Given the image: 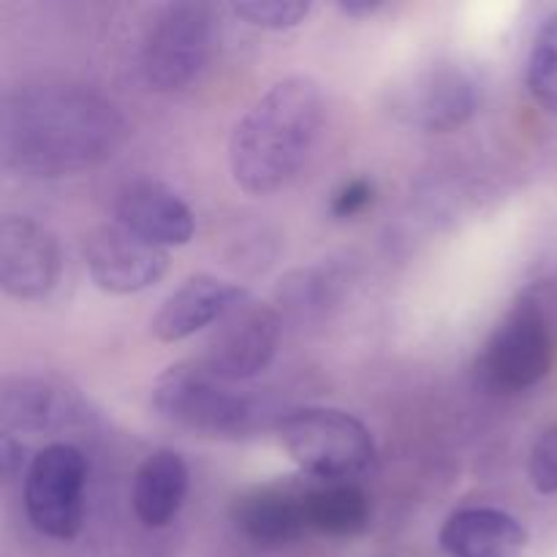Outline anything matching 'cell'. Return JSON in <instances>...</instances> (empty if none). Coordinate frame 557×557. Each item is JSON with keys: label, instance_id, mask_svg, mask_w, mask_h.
Instances as JSON below:
<instances>
[{"label": "cell", "instance_id": "6da1fadb", "mask_svg": "<svg viewBox=\"0 0 557 557\" xmlns=\"http://www.w3.org/2000/svg\"><path fill=\"white\" fill-rule=\"evenodd\" d=\"M123 120L82 87H30L5 101L0 147L5 169L30 177L82 172L114 152Z\"/></svg>", "mask_w": 557, "mask_h": 557}, {"label": "cell", "instance_id": "7a4b0ae2", "mask_svg": "<svg viewBox=\"0 0 557 557\" xmlns=\"http://www.w3.org/2000/svg\"><path fill=\"white\" fill-rule=\"evenodd\" d=\"M324 123V92L313 76L275 82L239 117L228 139V169L245 194L286 188L308 161Z\"/></svg>", "mask_w": 557, "mask_h": 557}, {"label": "cell", "instance_id": "3957f363", "mask_svg": "<svg viewBox=\"0 0 557 557\" xmlns=\"http://www.w3.org/2000/svg\"><path fill=\"white\" fill-rule=\"evenodd\" d=\"M152 406L169 422L201 435H245L259 422L261 406L234 384L194 362L172 364L152 386Z\"/></svg>", "mask_w": 557, "mask_h": 557}, {"label": "cell", "instance_id": "277c9868", "mask_svg": "<svg viewBox=\"0 0 557 557\" xmlns=\"http://www.w3.org/2000/svg\"><path fill=\"white\" fill-rule=\"evenodd\" d=\"M283 449L321 482H348L373 466L375 444L364 422L341 408H297L277 424Z\"/></svg>", "mask_w": 557, "mask_h": 557}, {"label": "cell", "instance_id": "5b68a950", "mask_svg": "<svg viewBox=\"0 0 557 557\" xmlns=\"http://www.w3.org/2000/svg\"><path fill=\"white\" fill-rule=\"evenodd\" d=\"M553 351L547 315L533 299H522L484 343L476 359V379L495 395H517L547 379Z\"/></svg>", "mask_w": 557, "mask_h": 557}, {"label": "cell", "instance_id": "8992f818", "mask_svg": "<svg viewBox=\"0 0 557 557\" xmlns=\"http://www.w3.org/2000/svg\"><path fill=\"white\" fill-rule=\"evenodd\" d=\"M87 462L76 446L49 444L25 471V511L30 525L54 542H71L85 522Z\"/></svg>", "mask_w": 557, "mask_h": 557}, {"label": "cell", "instance_id": "52a82bcc", "mask_svg": "<svg viewBox=\"0 0 557 557\" xmlns=\"http://www.w3.org/2000/svg\"><path fill=\"white\" fill-rule=\"evenodd\" d=\"M479 90L455 60H435L389 87V112L400 123L428 134H451L473 117Z\"/></svg>", "mask_w": 557, "mask_h": 557}, {"label": "cell", "instance_id": "ba28073f", "mask_svg": "<svg viewBox=\"0 0 557 557\" xmlns=\"http://www.w3.org/2000/svg\"><path fill=\"white\" fill-rule=\"evenodd\" d=\"M210 41L212 20L205 5H166L141 41V76L158 92L183 90L207 65Z\"/></svg>", "mask_w": 557, "mask_h": 557}, {"label": "cell", "instance_id": "9c48e42d", "mask_svg": "<svg viewBox=\"0 0 557 557\" xmlns=\"http://www.w3.org/2000/svg\"><path fill=\"white\" fill-rule=\"evenodd\" d=\"M277 346L281 315L270 305H256L248 299L218 324L201 364L228 384H243L270 368Z\"/></svg>", "mask_w": 557, "mask_h": 557}, {"label": "cell", "instance_id": "30bf717a", "mask_svg": "<svg viewBox=\"0 0 557 557\" xmlns=\"http://www.w3.org/2000/svg\"><path fill=\"white\" fill-rule=\"evenodd\" d=\"M85 264L92 283L114 297L147 292L169 270L166 248L147 243L131 228L112 223L87 237Z\"/></svg>", "mask_w": 557, "mask_h": 557}, {"label": "cell", "instance_id": "8fae6325", "mask_svg": "<svg viewBox=\"0 0 557 557\" xmlns=\"http://www.w3.org/2000/svg\"><path fill=\"white\" fill-rule=\"evenodd\" d=\"M60 245L47 226L25 215L0 221V286L9 297L44 299L60 281Z\"/></svg>", "mask_w": 557, "mask_h": 557}, {"label": "cell", "instance_id": "7c38bea8", "mask_svg": "<svg viewBox=\"0 0 557 557\" xmlns=\"http://www.w3.org/2000/svg\"><path fill=\"white\" fill-rule=\"evenodd\" d=\"M248 292L215 275H194L163 299L152 319V335L161 343H180L210 324H221L234 308L248 302Z\"/></svg>", "mask_w": 557, "mask_h": 557}, {"label": "cell", "instance_id": "4fadbf2b", "mask_svg": "<svg viewBox=\"0 0 557 557\" xmlns=\"http://www.w3.org/2000/svg\"><path fill=\"white\" fill-rule=\"evenodd\" d=\"M117 223L158 248L188 245L196 232L190 207L158 180H134L120 190Z\"/></svg>", "mask_w": 557, "mask_h": 557}, {"label": "cell", "instance_id": "5bb4252c", "mask_svg": "<svg viewBox=\"0 0 557 557\" xmlns=\"http://www.w3.org/2000/svg\"><path fill=\"white\" fill-rule=\"evenodd\" d=\"M234 525L259 547H286L299 542L308 528L305 517V490L264 484L234 500Z\"/></svg>", "mask_w": 557, "mask_h": 557}, {"label": "cell", "instance_id": "9a60e30c", "mask_svg": "<svg viewBox=\"0 0 557 557\" xmlns=\"http://www.w3.org/2000/svg\"><path fill=\"white\" fill-rule=\"evenodd\" d=\"M441 547L449 557H520L528 547V531L509 511L468 506L444 522Z\"/></svg>", "mask_w": 557, "mask_h": 557}, {"label": "cell", "instance_id": "2e32d148", "mask_svg": "<svg viewBox=\"0 0 557 557\" xmlns=\"http://www.w3.org/2000/svg\"><path fill=\"white\" fill-rule=\"evenodd\" d=\"M188 495V468L172 449L147 457L134 476V511L147 528H166L180 515Z\"/></svg>", "mask_w": 557, "mask_h": 557}, {"label": "cell", "instance_id": "e0dca14e", "mask_svg": "<svg viewBox=\"0 0 557 557\" xmlns=\"http://www.w3.org/2000/svg\"><path fill=\"white\" fill-rule=\"evenodd\" d=\"M305 517L310 531L332 539L359 536L370 528V498L351 482H324L305 490Z\"/></svg>", "mask_w": 557, "mask_h": 557}, {"label": "cell", "instance_id": "ac0fdd59", "mask_svg": "<svg viewBox=\"0 0 557 557\" xmlns=\"http://www.w3.org/2000/svg\"><path fill=\"white\" fill-rule=\"evenodd\" d=\"M63 417V403L52 386L33 379H20L3 392V433L14 430H47Z\"/></svg>", "mask_w": 557, "mask_h": 557}, {"label": "cell", "instance_id": "d6986e66", "mask_svg": "<svg viewBox=\"0 0 557 557\" xmlns=\"http://www.w3.org/2000/svg\"><path fill=\"white\" fill-rule=\"evenodd\" d=\"M528 90L544 112L557 114V11L539 25L528 58Z\"/></svg>", "mask_w": 557, "mask_h": 557}, {"label": "cell", "instance_id": "ffe728a7", "mask_svg": "<svg viewBox=\"0 0 557 557\" xmlns=\"http://www.w3.org/2000/svg\"><path fill=\"white\" fill-rule=\"evenodd\" d=\"M310 9L313 5L302 3V0H245V3L232 5L239 20L261 27V30H292V27L302 25Z\"/></svg>", "mask_w": 557, "mask_h": 557}, {"label": "cell", "instance_id": "44dd1931", "mask_svg": "<svg viewBox=\"0 0 557 557\" xmlns=\"http://www.w3.org/2000/svg\"><path fill=\"white\" fill-rule=\"evenodd\" d=\"M281 299L292 310H321L332 299V283L313 270H299L281 281Z\"/></svg>", "mask_w": 557, "mask_h": 557}, {"label": "cell", "instance_id": "7402d4cb", "mask_svg": "<svg viewBox=\"0 0 557 557\" xmlns=\"http://www.w3.org/2000/svg\"><path fill=\"white\" fill-rule=\"evenodd\" d=\"M528 476L536 493L557 495V419L539 433L528 457Z\"/></svg>", "mask_w": 557, "mask_h": 557}, {"label": "cell", "instance_id": "603a6c76", "mask_svg": "<svg viewBox=\"0 0 557 557\" xmlns=\"http://www.w3.org/2000/svg\"><path fill=\"white\" fill-rule=\"evenodd\" d=\"M375 201V183L370 177L346 180L330 199V215L337 221L357 218Z\"/></svg>", "mask_w": 557, "mask_h": 557}, {"label": "cell", "instance_id": "cb8c5ba5", "mask_svg": "<svg viewBox=\"0 0 557 557\" xmlns=\"http://www.w3.org/2000/svg\"><path fill=\"white\" fill-rule=\"evenodd\" d=\"M22 468H25V446L14 438V433H3V438H0V471H3L5 482H14Z\"/></svg>", "mask_w": 557, "mask_h": 557}, {"label": "cell", "instance_id": "d4e9b609", "mask_svg": "<svg viewBox=\"0 0 557 557\" xmlns=\"http://www.w3.org/2000/svg\"><path fill=\"white\" fill-rule=\"evenodd\" d=\"M337 9H341L346 16H373L375 11H381L384 5L381 3H341Z\"/></svg>", "mask_w": 557, "mask_h": 557}]
</instances>
